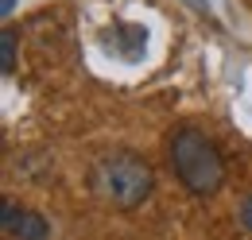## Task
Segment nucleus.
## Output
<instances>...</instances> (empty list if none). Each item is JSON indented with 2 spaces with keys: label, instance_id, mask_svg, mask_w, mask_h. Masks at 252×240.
Here are the masks:
<instances>
[{
  "label": "nucleus",
  "instance_id": "1",
  "mask_svg": "<svg viewBox=\"0 0 252 240\" xmlns=\"http://www.w3.org/2000/svg\"><path fill=\"white\" fill-rule=\"evenodd\" d=\"M167 163L194 198H214L225 186V159L218 144L194 124H183L167 136Z\"/></svg>",
  "mask_w": 252,
  "mask_h": 240
},
{
  "label": "nucleus",
  "instance_id": "2",
  "mask_svg": "<svg viewBox=\"0 0 252 240\" xmlns=\"http://www.w3.org/2000/svg\"><path fill=\"white\" fill-rule=\"evenodd\" d=\"M90 186H94L97 202H105L109 210L128 213L136 206H144V198L156 186V175L136 151H105L90 167Z\"/></svg>",
  "mask_w": 252,
  "mask_h": 240
},
{
  "label": "nucleus",
  "instance_id": "3",
  "mask_svg": "<svg viewBox=\"0 0 252 240\" xmlns=\"http://www.w3.org/2000/svg\"><path fill=\"white\" fill-rule=\"evenodd\" d=\"M0 217H4V237H12V240H47L51 237V225L39 213L20 210L16 202H4Z\"/></svg>",
  "mask_w": 252,
  "mask_h": 240
},
{
  "label": "nucleus",
  "instance_id": "4",
  "mask_svg": "<svg viewBox=\"0 0 252 240\" xmlns=\"http://www.w3.org/2000/svg\"><path fill=\"white\" fill-rule=\"evenodd\" d=\"M4 74H16V31H4V59H0Z\"/></svg>",
  "mask_w": 252,
  "mask_h": 240
},
{
  "label": "nucleus",
  "instance_id": "5",
  "mask_svg": "<svg viewBox=\"0 0 252 240\" xmlns=\"http://www.w3.org/2000/svg\"><path fill=\"white\" fill-rule=\"evenodd\" d=\"M241 225H245V229L252 233V194L245 198V202H241Z\"/></svg>",
  "mask_w": 252,
  "mask_h": 240
},
{
  "label": "nucleus",
  "instance_id": "6",
  "mask_svg": "<svg viewBox=\"0 0 252 240\" xmlns=\"http://www.w3.org/2000/svg\"><path fill=\"white\" fill-rule=\"evenodd\" d=\"M0 8H4V16H12V8H16V0H4Z\"/></svg>",
  "mask_w": 252,
  "mask_h": 240
}]
</instances>
